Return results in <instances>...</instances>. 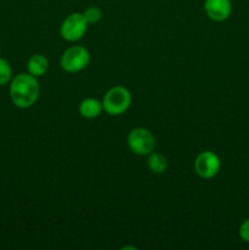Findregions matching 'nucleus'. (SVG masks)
<instances>
[{
	"instance_id": "423d86ee",
	"label": "nucleus",
	"mask_w": 249,
	"mask_h": 250,
	"mask_svg": "<svg viewBox=\"0 0 249 250\" xmlns=\"http://www.w3.org/2000/svg\"><path fill=\"white\" fill-rule=\"evenodd\" d=\"M220 168H221V161L214 151H202L195 158L194 170L199 177L207 178V180L215 177L219 173Z\"/></svg>"
},
{
	"instance_id": "7ed1b4c3",
	"label": "nucleus",
	"mask_w": 249,
	"mask_h": 250,
	"mask_svg": "<svg viewBox=\"0 0 249 250\" xmlns=\"http://www.w3.org/2000/svg\"><path fill=\"white\" fill-rule=\"evenodd\" d=\"M127 144L132 153L136 155L148 156L155 148V138L149 129L138 127L128 133Z\"/></svg>"
},
{
	"instance_id": "f257e3e1",
	"label": "nucleus",
	"mask_w": 249,
	"mask_h": 250,
	"mask_svg": "<svg viewBox=\"0 0 249 250\" xmlns=\"http://www.w3.org/2000/svg\"><path fill=\"white\" fill-rule=\"evenodd\" d=\"M10 99L15 106L28 109L33 106L39 98V83L31 73H20L10 81Z\"/></svg>"
},
{
	"instance_id": "39448f33",
	"label": "nucleus",
	"mask_w": 249,
	"mask_h": 250,
	"mask_svg": "<svg viewBox=\"0 0 249 250\" xmlns=\"http://www.w3.org/2000/svg\"><path fill=\"white\" fill-rule=\"evenodd\" d=\"M88 28V22L84 15L75 12L66 17L60 27V33L65 41L77 42L85 34Z\"/></svg>"
},
{
	"instance_id": "6e6552de",
	"label": "nucleus",
	"mask_w": 249,
	"mask_h": 250,
	"mask_svg": "<svg viewBox=\"0 0 249 250\" xmlns=\"http://www.w3.org/2000/svg\"><path fill=\"white\" fill-rule=\"evenodd\" d=\"M104 110L103 103L95 98H85L80 104V114L84 119H95Z\"/></svg>"
},
{
	"instance_id": "ddd939ff",
	"label": "nucleus",
	"mask_w": 249,
	"mask_h": 250,
	"mask_svg": "<svg viewBox=\"0 0 249 250\" xmlns=\"http://www.w3.org/2000/svg\"><path fill=\"white\" fill-rule=\"evenodd\" d=\"M239 237H241L242 241L249 243V219L244 220L243 224L239 227Z\"/></svg>"
},
{
	"instance_id": "f8f14e48",
	"label": "nucleus",
	"mask_w": 249,
	"mask_h": 250,
	"mask_svg": "<svg viewBox=\"0 0 249 250\" xmlns=\"http://www.w3.org/2000/svg\"><path fill=\"white\" fill-rule=\"evenodd\" d=\"M83 15H84L88 23H97V22L100 21V19H102L103 16L102 10L97 6H89L88 9H85Z\"/></svg>"
},
{
	"instance_id": "20e7f679",
	"label": "nucleus",
	"mask_w": 249,
	"mask_h": 250,
	"mask_svg": "<svg viewBox=\"0 0 249 250\" xmlns=\"http://www.w3.org/2000/svg\"><path fill=\"white\" fill-rule=\"evenodd\" d=\"M90 60L89 51L81 45L68 48L61 56V67L68 73H76L84 70Z\"/></svg>"
},
{
	"instance_id": "4468645a",
	"label": "nucleus",
	"mask_w": 249,
	"mask_h": 250,
	"mask_svg": "<svg viewBox=\"0 0 249 250\" xmlns=\"http://www.w3.org/2000/svg\"><path fill=\"white\" fill-rule=\"evenodd\" d=\"M0 51H1V49H0Z\"/></svg>"
},
{
	"instance_id": "1a4fd4ad",
	"label": "nucleus",
	"mask_w": 249,
	"mask_h": 250,
	"mask_svg": "<svg viewBox=\"0 0 249 250\" xmlns=\"http://www.w3.org/2000/svg\"><path fill=\"white\" fill-rule=\"evenodd\" d=\"M49 68V61L45 56L41 55V54H36V55L31 56L27 62V70L28 73H31L34 77H41V76L45 75V72Z\"/></svg>"
},
{
	"instance_id": "0eeeda50",
	"label": "nucleus",
	"mask_w": 249,
	"mask_h": 250,
	"mask_svg": "<svg viewBox=\"0 0 249 250\" xmlns=\"http://www.w3.org/2000/svg\"><path fill=\"white\" fill-rule=\"evenodd\" d=\"M204 9L208 17L212 21L222 22L231 16V0H205Z\"/></svg>"
},
{
	"instance_id": "f03ea898",
	"label": "nucleus",
	"mask_w": 249,
	"mask_h": 250,
	"mask_svg": "<svg viewBox=\"0 0 249 250\" xmlns=\"http://www.w3.org/2000/svg\"><path fill=\"white\" fill-rule=\"evenodd\" d=\"M102 103L105 112L111 116H117L128 110L132 103V95L127 88L116 85L107 90Z\"/></svg>"
},
{
	"instance_id": "9b49d317",
	"label": "nucleus",
	"mask_w": 249,
	"mask_h": 250,
	"mask_svg": "<svg viewBox=\"0 0 249 250\" xmlns=\"http://www.w3.org/2000/svg\"><path fill=\"white\" fill-rule=\"evenodd\" d=\"M12 80V68L9 61L0 58V87L7 84Z\"/></svg>"
},
{
	"instance_id": "9d476101",
	"label": "nucleus",
	"mask_w": 249,
	"mask_h": 250,
	"mask_svg": "<svg viewBox=\"0 0 249 250\" xmlns=\"http://www.w3.org/2000/svg\"><path fill=\"white\" fill-rule=\"evenodd\" d=\"M148 167L151 172L156 175L164 173L167 168V159L163 154L151 151L148 155Z\"/></svg>"
}]
</instances>
